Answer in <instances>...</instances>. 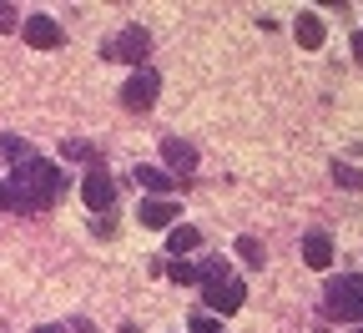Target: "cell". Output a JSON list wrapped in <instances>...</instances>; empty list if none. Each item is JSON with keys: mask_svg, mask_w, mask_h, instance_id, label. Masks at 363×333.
I'll use <instances>...</instances> for the list:
<instances>
[{"mask_svg": "<svg viewBox=\"0 0 363 333\" xmlns=\"http://www.w3.org/2000/svg\"><path fill=\"white\" fill-rule=\"evenodd\" d=\"M11 187V207L16 212H45V207H56L61 192H66V172L56 162H45V157H30L16 167V177L6 182Z\"/></svg>", "mask_w": 363, "mask_h": 333, "instance_id": "cell-1", "label": "cell"}, {"mask_svg": "<svg viewBox=\"0 0 363 333\" xmlns=\"http://www.w3.org/2000/svg\"><path fill=\"white\" fill-rule=\"evenodd\" d=\"M323 313L328 318H343L353 328H363V273H343V278H328L323 288Z\"/></svg>", "mask_w": 363, "mask_h": 333, "instance_id": "cell-2", "label": "cell"}, {"mask_svg": "<svg viewBox=\"0 0 363 333\" xmlns=\"http://www.w3.org/2000/svg\"><path fill=\"white\" fill-rule=\"evenodd\" d=\"M202 303L212 308V313H238L242 303H247V283L242 278H233V273H222V278H212V283H202Z\"/></svg>", "mask_w": 363, "mask_h": 333, "instance_id": "cell-3", "label": "cell"}, {"mask_svg": "<svg viewBox=\"0 0 363 333\" xmlns=\"http://www.w3.org/2000/svg\"><path fill=\"white\" fill-rule=\"evenodd\" d=\"M147 51H152V36H147L142 26H126L116 40H101V56H106V61H131L136 71H142Z\"/></svg>", "mask_w": 363, "mask_h": 333, "instance_id": "cell-4", "label": "cell"}, {"mask_svg": "<svg viewBox=\"0 0 363 333\" xmlns=\"http://www.w3.org/2000/svg\"><path fill=\"white\" fill-rule=\"evenodd\" d=\"M157 97H162V76H157L152 66L131 71V76H126V86H121V107H131V111H152V107H157Z\"/></svg>", "mask_w": 363, "mask_h": 333, "instance_id": "cell-5", "label": "cell"}, {"mask_svg": "<svg viewBox=\"0 0 363 333\" xmlns=\"http://www.w3.org/2000/svg\"><path fill=\"white\" fill-rule=\"evenodd\" d=\"M81 197H86V207H96V212H106V207L116 202V187H111V177H106V167H101V162L81 177Z\"/></svg>", "mask_w": 363, "mask_h": 333, "instance_id": "cell-6", "label": "cell"}, {"mask_svg": "<svg viewBox=\"0 0 363 333\" xmlns=\"http://www.w3.org/2000/svg\"><path fill=\"white\" fill-rule=\"evenodd\" d=\"M21 36L35 45V51H56V45H61V26L51 16H26L21 21Z\"/></svg>", "mask_w": 363, "mask_h": 333, "instance_id": "cell-7", "label": "cell"}, {"mask_svg": "<svg viewBox=\"0 0 363 333\" xmlns=\"http://www.w3.org/2000/svg\"><path fill=\"white\" fill-rule=\"evenodd\" d=\"M303 263L308 268H333V237L328 232H303Z\"/></svg>", "mask_w": 363, "mask_h": 333, "instance_id": "cell-8", "label": "cell"}, {"mask_svg": "<svg viewBox=\"0 0 363 333\" xmlns=\"http://www.w3.org/2000/svg\"><path fill=\"white\" fill-rule=\"evenodd\" d=\"M293 36H298V45H303V51H318V45L328 40V26H323V16L303 11V16L293 21Z\"/></svg>", "mask_w": 363, "mask_h": 333, "instance_id": "cell-9", "label": "cell"}, {"mask_svg": "<svg viewBox=\"0 0 363 333\" xmlns=\"http://www.w3.org/2000/svg\"><path fill=\"white\" fill-rule=\"evenodd\" d=\"M136 217H142V227H172L177 222V202L172 197H147L142 207H136Z\"/></svg>", "mask_w": 363, "mask_h": 333, "instance_id": "cell-10", "label": "cell"}, {"mask_svg": "<svg viewBox=\"0 0 363 333\" xmlns=\"http://www.w3.org/2000/svg\"><path fill=\"white\" fill-rule=\"evenodd\" d=\"M162 157L172 172H197V147H187V141H162Z\"/></svg>", "mask_w": 363, "mask_h": 333, "instance_id": "cell-11", "label": "cell"}, {"mask_svg": "<svg viewBox=\"0 0 363 333\" xmlns=\"http://www.w3.org/2000/svg\"><path fill=\"white\" fill-rule=\"evenodd\" d=\"M136 187H147V192H157V197H167L172 187H177V177L167 172V167H136Z\"/></svg>", "mask_w": 363, "mask_h": 333, "instance_id": "cell-12", "label": "cell"}, {"mask_svg": "<svg viewBox=\"0 0 363 333\" xmlns=\"http://www.w3.org/2000/svg\"><path fill=\"white\" fill-rule=\"evenodd\" d=\"M197 243H202V232H197V227H187V222H182V227H172V232H167V248H172L177 258H182V253H192Z\"/></svg>", "mask_w": 363, "mask_h": 333, "instance_id": "cell-13", "label": "cell"}, {"mask_svg": "<svg viewBox=\"0 0 363 333\" xmlns=\"http://www.w3.org/2000/svg\"><path fill=\"white\" fill-rule=\"evenodd\" d=\"M333 182H338V187H348V192H363V172H358V167H348V162H333Z\"/></svg>", "mask_w": 363, "mask_h": 333, "instance_id": "cell-14", "label": "cell"}, {"mask_svg": "<svg viewBox=\"0 0 363 333\" xmlns=\"http://www.w3.org/2000/svg\"><path fill=\"white\" fill-rule=\"evenodd\" d=\"M238 258L247 268H262V243H257V237H238Z\"/></svg>", "mask_w": 363, "mask_h": 333, "instance_id": "cell-15", "label": "cell"}, {"mask_svg": "<svg viewBox=\"0 0 363 333\" xmlns=\"http://www.w3.org/2000/svg\"><path fill=\"white\" fill-rule=\"evenodd\" d=\"M61 157H71V162H91V167H96V147H91V141H66Z\"/></svg>", "mask_w": 363, "mask_h": 333, "instance_id": "cell-16", "label": "cell"}, {"mask_svg": "<svg viewBox=\"0 0 363 333\" xmlns=\"http://www.w3.org/2000/svg\"><path fill=\"white\" fill-rule=\"evenodd\" d=\"M0 147H6V157L21 167V162H30L35 152H30V141H21V136H6V141H0Z\"/></svg>", "mask_w": 363, "mask_h": 333, "instance_id": "cell-17", "label": "cell"}, {"mask_svg": "<svg viewBox=\"0 0 363 333\" xmlns=\"http://www.w3.org/2000/svg\"><path fill=\"white\" fill-rule=\"evenodd\" d=\"M167 278H172V283H182V288H187V283H202V278H197V268H192V263H182V258L167 268Z\"/></svg>", "mask_w": 363, "mask_h": 333, "instance_id": "cell-18", "label": "cell"}, {"mask_svg": "<svg viewBox=\"0 0 363 333\" xmlns=\"http://www.w3.org/2000/svg\"><path fill=\"white\" fill-rule=\"evenodd\" d=\"M187 333H222V323L212 318V313H192V328Z\"/></svg>", "mask_w": 363, "mask_h": 333, "instance_id": "cell-19", "label": "cell"}, {"mask_svg": "<svg viewBox=\"0 0 363 333\" xmlns=\"http://www.w3.org/2000/svg\"><path fill=\"white\" fill-rule=\"evenodd\" d=\"M0 31H21V11L16 6H0Z\"/></svg>", "mask_w": 363, "mask_h": 333, "instance_id": "cell-20", "label": "cell"}, {"mask_svg": "<svg viewBox=\"0 0 363 333\" xmlns=\"http://www.w3.org/2000/svg\"><path fill=\"white\" fill-rule=\"evenodd\" d=\"M348 45H353V61L363 66V31H353V36H348Z\"/></svg>", "mask_w": 363, "mask_h": 333, "instance_id": "cell-21", "label": "cell"}, {"mask_svg": "<svg viewBox=\"0 0 363 333\" xmlns=\"http://www.w3.org/2000/svg\"><path fill=\"white\" fill-rule=\"evenodd\" d=\"M0 212H11V187L0 182Z\"/></svg>", "mask_w": 363, "mask_h": 333, "instance_id": "cell-22", "label": "cell"}, {"mask_svg": "<svg viewBox=\"0 0 363 333\" xmlns=\"http://www.w3.org/2000/svg\"><path fill=\"white\" fill-rule=\"evenodd\" d=\"M71 333H96V328H91L86 318H76V323H71Z\"/></svg>", "mask_w": 363, "mask_h": 333, "instance_id": "cell-23", "label": "cell"}, {"mask_svg": "<svg viewBox=\"0 0 363 333\" xmlns=\"http://www.w3.org/2000/svg\"><path fill=\"white\" fill-rule=\"evenodd\" d=\"M35 333H61V328H56V323H40V328H35Z\"/></svg>", "mask_w": 363, "mask_h": 333, "instance_id": "cell-24", "label": "cell"}, {"mask_svg": "<svg viewBox=\"0 0 363 333\" xmlns=\"http://www.w3.org/2000/svg\"><path fill=\"white\" fill-rule=\"evenodd\" d=\"M353 333H363V328H353Z\"/></svg>", "mask_w": 363, "mask_h": 333, "instance_id": "cell-25", "label": "cell"}]
</instances>
